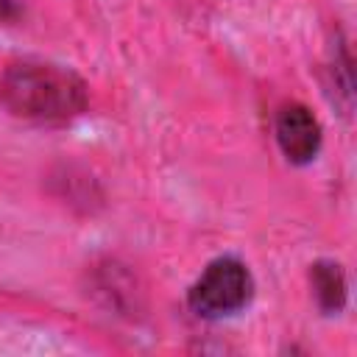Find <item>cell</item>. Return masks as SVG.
Instances as JSON below:
<instances>
[{
    "mask_svg": "<svg viewBox=\"0 0 357 357\" xmlns=\"http://www.w3.org/2000/svg\"><path fill=\"white\" fill-rule=\"evenodd\" d=\"M0 103L31 123L61 126L84 114L89 89L81 75L61 64L22 59L11 61L0 75Z\"/></svg>",
    "mask_w": 357,
    "mask_h": 357,
    "instance_id": "obj_1",
    "label": "cell"
},
{
    "mask_svg": "<svg viewBox=\"0 0 357 357\" xmlns=\"http://www.w3.org/2000/svg\"><path fill=\"white\" fill-rule=\"evenodd\" d=\"M254 296V276L237 257L212 259L187 293V304L201 318H226L240 312Z\"/></svg>",
    "mask_w": 357,
    "mask_h": 357,
    "instance_id": "obj_2",
    "label": "cell"
},
{
    "mask_svg": "<svg viewBox=\"0 0 357 357\" xmlns=\"http://www.w3.org/2000/svg\"><path fill=\"white\" fill-rule=\"evenodd\" d=\"M279 151L293 165H310L321 151V123L304 103H284L273 117Z\"/></svg>",
    "mask_w": 357,
    "mask_h": 357,
    "instance_id": "obj_3",
    "label": "cell"
},
{
    "mask_svg": "<svg viewBox=\"0 0 357 357\" xmlns=\"http://www.w3.org/2000/svg\"><path fill=\"white\" fill-rule=\"evenodd\" d=\"M315 301L324 312H340L346 304V273L332 259H318L310 271Z\"/></svg>",
    "mask_w": 357,
    "mask_h": 357,
    "instance_id": "obj_4",
    "label": "cell"
},
{
    "mask_svg": "<svg viewBox=\"0 0 357 357\" xmlns=\"http://www.w3.org/2000/svg\"><path fill=\"white\" fill-rule=\"evenodd\" d=\"M20 6L17 0H0V20H17Z\"/></svg>",
    "mask_w": 357,
    "mask_h": 357,
    "instance_id": "obj_5",
    "label": "cell"
}]
</instances>
